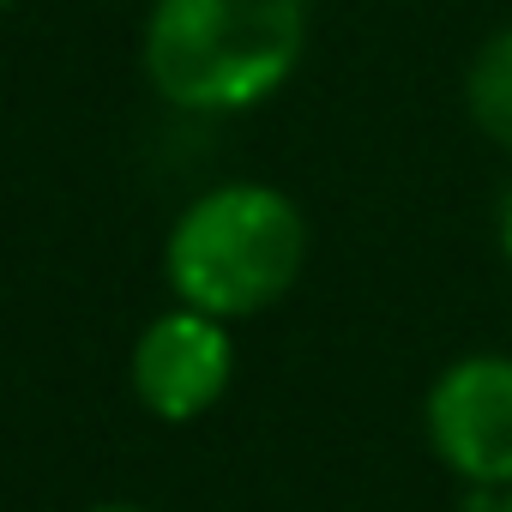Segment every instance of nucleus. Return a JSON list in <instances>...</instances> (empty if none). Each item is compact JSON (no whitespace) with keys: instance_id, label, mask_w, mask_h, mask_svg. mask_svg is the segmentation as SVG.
Masks as SVG:
<instances>
[{"instance_id":"f257e3e1","label":"nucleus","mask_w":512,"mask_h":512,"mask_svg":"<svg viewBox=\"0 0 512 512\" xmlns=\"http://www.w3.org/2000/svg\"><path fill=\"white\" fill-rule=\"evenodd\" d=\"M308 19V0H151L145 79L169 109L241 115L296 79Z\"/></svg>"},{"instance_id":"f03ea898","label":"nucleus","mask_w":512,"mask_h":512,"mask_svg":"<svg viewBox=\"0 0 512 512\" xmlns=\"http://www.w3.org/2000/svg\"><path fill=\"white\" fill-rule=\"evenodd\" d=\"M308 266V217L284 187L266 181H223L199 193L169 241L163 278L181 308L211 320H247L278 308Z\"/></svg>"},{"instance_id":"7ed1b4c3","label":"nucleus","mask_w":512,"mask_h":512,"mask_svg":"<svg viewBox=\"0 0 512 512\" xmlns=\"http://www.w3.org/2000/svg\"><path fill=\"white\" fill-rule=\"evenodd\" d=\"M428 446L470 488H512V356H458L428 386Z\"/></svg>"},{"instance_id":"20e7f679","label":"nucleus","mask_w":512,"mask_h":512,"mask_svg":"<svg viewBox=\"0 0 512 512\" xmlns=\"http://www.w3.org/2000/svg\"><path fill=\"white\" fill-rule=\"evenodd\" d=\"M127 380H133V398L157 422H193V416H205L229 392V380H235L229 320H211V314L175 302L169 314H157L133 338Z\"/></svg>"},{"instance_id":"39448f33","label":"nucleus","mask_w":512,"mask_h":512,"mask_svg":"<svg viewBox=\"0 0 512 512\" xmlns=\"http://www.w3.org/2000/svg\"><path fill=\"white\" fill-rule=\"evenodd\" d=\"M464 109L494 145L512 151V25L476 49L470 73H464Z\"/></svg>"},{"instance_id":"423d86ee","label":"nucleus","mask_w":512,"mask_h":512,"mask_svg":"<svg viewBox=\"0 0 512 512\" xmlns=\"http://www.w3.org/2000/svg\"><path fill=\"white\" fill-rule=\"evenodd\" d=\"M494 235H500V253H506V266H512V187L500 193V217H494Z\"/></svg>"},{"instance_id":"0eeeda50","label":"nucleus","mask_w":512,"mask_h":512,"mask_svg":"<svg viewBox=\"0 0 512 512\" xmlns=\"http://www.w3.org/2000/svg\"><path fill=\"white\" fill-rule=\"evenodd\" d=\"M91 512H145V506H121V500H115V506H91Z\"/></svg>"},{"instance_id":"6e6552de","label":"nucleus","mask_w":512,"mask_h":512,"mask_svg":"<svg viewBox=\"0 0 512 512\" xmlns=\"http://www.w3.org/2000/svg\"><path fill=\"white\" fill-rule=\"evenodd\" d=\"M494 512H512V488H506V494H500V500H494Z\"/></svg>"},{"instance_id":"1a4fd4ad","label":"nucleus","mask_w":512,"mask_h":512,"mask_svg":"<svg viewBox=\"0 0 512 512\" xmlns=\"http://www.w3.org/2000/svg\"><path fill=\"white\" fill-rule=\"evenodd\" d=\"M7 7H13V0H0V13H7Z\"/></svg>"}]
</instances>
